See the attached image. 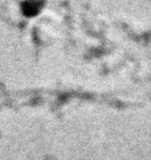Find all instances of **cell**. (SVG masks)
<instances>
[{
  "mask_svg": "<svg viewBox=\"0 0 151 160\" xmlns=\"http://www.w3.org/2000/svg\"><path fill=\"white\" fill-rule=\"evenodd\" d=\"M37 11H39V6H37V2H36V1H29V2L25 4V9H24L25 15L32 16V15H35Z\"/></svg>",
  "mask_w": 151,
  "mask_h": 160,
  "instance_id": "1",
  "label": "cell"
}]
</instances>
